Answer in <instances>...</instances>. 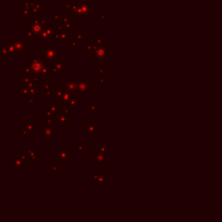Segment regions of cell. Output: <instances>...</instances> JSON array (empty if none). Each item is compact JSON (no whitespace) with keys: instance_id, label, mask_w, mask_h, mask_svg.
<instances>
[{"instance_id":"1","label":"cell","mask_w":222,"mask_h":222,"mask_svg":"<svg viewBox=\"0 0 222 222\" xmlns=\"http://www.w3.org/2000/svg\"><path fill=\"white\" fill-rule=\"evenodd\" d=\"M46 65H48V62L45 61L44 59H40V58H35L30 62L29 66L32 71L34 78L37 79L38 82L40 81L41 74H42L43 70H45Z\"/></svg>"},{"instance_id":"2","label":"cell","mask_w":222,"mask_h":222,"mask_svg":"<svg viewBox=\"0 0 222 222\" xmlns=\"http://www.w3.org/2000/svg\"><path fill=\"white\" fill-rule=\"evenodd\" d=\"M59 85L64 89V91L69 92H74L77 90V77L75 74H69L66 77L63 79L59 83Z\"/></svg>"},{"instance_id":"3","label":"cell","mask_w":222,"mask_h":222,"mask_svg":"<svg viewBox=\"0 0 222 222\" xmlns=\"http://www.w3.org/2000/svg\"><path fill=\"white\" fill-rule=\"evenodd\" d=\"M60 47L59 46H45L44 47V57L43 59L49 62H60L59 61V51Z\"/></svg>"},{"instance_id":"4","label":"cell","mask_w":222,"mask_h":222,"mask_svg":"<svg viewBox=\"0 0 222 222\" xmlns=\"http://www.w3.org/2000/svg\"><path fill=\"white\" fill-rule=\"evenodd\" d=\"M91 58L95 59V62L105 63L107 61V48L106 45L97 46L94 52L90 55Z\"/></svg>"},{"instance_id":"5","label":"cell","mask_w":222,"mask_h":222,"mask_svg":"<svg viewBox=\"0 0 222 222\" xmlns=\"http://www.w3.org/2000/svg\"><path fill=\"white\" fill-rule=\"evenodd\" d=\"M91 5L89 4H84V3H80L79 7L77 9V14L75 16L76 19H81V18H85V19H89L91 18Z\"/></svg>"},{"instance_id":"6","label":"cell","mask_w":222,"mask_h":222,"mask_svg":"<svg viewBox=\"0 0 222 222\" xmlns=\"http://www.w3.org/2000/svg\"><path fill=\"white\" fill-rule=\"evenodd\" d=\"M28 27L30 28V31L33 33L34 38H40V36L42 35V33L45 31V26L43 24H41L38 19H33V22L31 23H28L27 24Z\"/></svg>"},{"instance_id":"7","label":"cell","mask_w":222,"mask_h":222,"mask_svg":"<svg viewBox=\"0 0 222 222\" xmlns=\"http://www.w3.org/2000/svg\"><path fill=\"white\" fill-rule=\"evenodd\" d=\"M77 90L80 94H87L89 95L91 93V83L88 81L86 77H77Z\"/></svg>"},{"instance_id":"8","label":"cell","mask_w":222,"mask_h":222,"mask_svg":"<svg viewBox=\"0 0 222 222\" xmlns=\"http://www.w3.org/2000/svg\"><path fill=\"white\" fill-rule=\"evenodd\" d=\"M79 92L77 90H76L73 93L72 98L70 100V102L68 104H65L63 106V112L65 111H70L71 109H79Z\"/></svg>"},{"instance_id":"9","label":"cell","mask_w":222,"mask_h":222,"mask_svg":"<svg viewBox=\"0 0 222 222\" xmlns=\"http://www.w3.org/2000/svg\"><path fill=\"white\" fill-rule=\"evenodd\" d=\"M11 42L14 44L16 47V51H17V55H24V51L27 50L28 49V42H25L24 39H15L12 38Z\"/></svg>"},{"instance_id":"10","label":"cell","mask_w":222,"mask_h":222,"mask_svg":"<svg viewBox=\"0 0 222 222\" xmlns=\"http://www.w3.org/2000/svg\"><path fill=\"white\" fill-rule=\"evenodd\" d=\"M98 125H95V122L89 121L86 125L83 127V131L84 133L88 134V137H94L95 134L98 133Z\"/></svg>"},{"instance_id":"11","label":"cell","mask_w":222,"mask_h":222,"mask_svg":"<svg viewBox=\"0 0 222 222\" xmlns=\"http://www.w3.org/2000/svg\"><path fill=\"white\" fill-rule=\"evenodd\" d=\"M72 39L71 38V31L67 30L65 28H63V32L58 35L57 37L55 38V41L56 43H68L69 40Z\"/></svg>"},{"instance_id":"12","label":"cell","mask_w":222,"mask_h":222,"mask_svg":"<svg viewBox=\"0 0 222 222\" xmlns=\"http://www.w3.org/2000/svg\"><path fill=\"white\" fill-rule=\"evenodd\" d=\"M75 92V91H74ZM74 92H69V91H65L64 95L60 97V98H55V102L58 105V106H63L65 104H68L71 98H72V95H73V93Z\"/></svg>"},{"instance_id":"13","label":"cell","mask_w":222,"mask_h":222,"mask_svg":"<svg viewBox=\"0 0 222 222\" xmlns=\"http://www.w3.org/2000/svg\"><path fill=\"white\" fill-rule=\"evenodd\" d=\"M39 135L40 137H43L45 141H51V139L55 136L54 130L51 129L44 128L39 130Z\"/></svg>"},{"instance_id":"14","label":"cell","mask_w":222,"mask_h":222,"mask_svg":"<svg viewBox=\"0 0 222 222\" xmlns=\"http://www.w3.org/2000/svg\"><path fill=\"white\" fill-rule=\"evenodd\" d=\"M71 120V114L70 111H65L63 114H60L57 122L61 126H65L68 124V122Z\"/></svg>"},{"instance_id":"15","label":"cell","mask_w":222,"mask_h":222,"mask_svg":"<svg viewBox=\"0 0 222 222\" xmlns=\"http://www.w3.org/2000/svg\"><path fill=\"white\" fill-rule=\"evenodd\" d=\"M60 106H58L55 102H47V109L53 113V115L55 116L56 121L58 120V117L60 116V113H59V108Z\"/></svg>"},{"instance_id":"16","label":"cell","mask_w":222,"mask_h":222,"mask_svg":"<svg viewBox=\"0 0 222 222\" xmlns=\"http://www.w3.org/2000/svg\"><path fill=\"white\" fill-rule=\"evenodd\" d=\"M51 69L53 74H63V62H52L51 63Z\"/></svg>"},{"instance_id":"17","label":"cell","mask_w":222,"mask_h":222,"mask_svg":"<svg viewBox=\"0 0 222 222\" xmlns=\"http://www.w3.org/2000/svg\"><path fill=\"white\" fill-rule=\"evenodd\" d=\"M20 12H19V17L21 19H31L32 18V12L30 8L25 7L24 5L20 7Z\"/></svg>"},{"instance_id":"18","label":"cell","mask_w":222,"mask_h":222,"mask_svg":"<svg viewBox=\"0 0 222 222\" xmlns=\"http://www.w3.org/2000/svg\"><path fill=\"white\" fill-rule=\"evenodd\" d=\"M56 157L59 160H67L70 159V149H57L56 150Z\"/></svg>"},{"instance_id":"19","label":"cell","mask_w":222,"mask_h":222,"mask_svg":"<svg viewBox=\"0 0 222 222\" xmlns=\"http://www.w3.org/2000/svg\"><path fill=\"white\" fill-rule=\"evenodd\" d=\"M87 113L88 114H98L99 113V102H92L87 106Z\"/></svg>"},{"instance_id":"20","label":"cell","mask_w":222,"mask_h":222,"mask_svg":"<svg viewBox=\"0 0 222 222\" xmlns=\"http://www.w3.org/2000/svg\"><path fill=\"white\" fill-rule=\"evenodd\" d=\"M0 57L1 58H16V55H13L7 48L3 46L0 49Z\"/></svg>"},{"instance_id":"21","label":"cell","mask_w":222,"mask_h":222,"mask_svg":"<svg viewBox=\"0 0 222 222\" xmlns=\"http://www.w3.org/2000/svg\"><path fill=\"white\" fill-rule=\"evenodd\" d=\"M44 128H48L51 129H55L56 128V121L52 118H44Z\"/></svg>"},{"instance_id":"22","label":"cell","mask_w":222,"mask_h":222,"mask_svg":"<svg viewBox=\"0 0 222 222\" xmlns=\"http://www.w3.org/2000/svg\"><path fill=\"white\" fill-rule=\"evenodd\" d=\"M96 47H97V45H95V42H88L87 45L83 47V49L85 50L89 55H91L94 52V50L96 49Z\"/></svg>"},{"instance_id":"23","label":"cell","mask_w":222,"mask_h":222,"mask_svg":"<svg viewBox=\"0 0 222 222\" xmlns=\"http://www.w3.org/2000/svg\"><path fill=\"white\" fill-rule=\"evenodd\" d=\"M35 125H36V122L34 121H30V122H24V129H27L29 132L31 133H35L36 130H35Z\"/></svg>"},{"instance_id":"24","label":"cell","mask_w":222,"mask_h":222,"mask_svg":"<svg viewBox=\"0 0 222 222\" xmlns=\"http://www.w3.org/2000/svg\"><path fill=\"white\" fill-rule=\"evenodd\" d=\"M20 97L22 98H31V94H30V89L28 87H26L25 85H22L20 86Z\"/></svg>"},{"instance_id":"25","label":"cell","mask_w":222,"mask_h":222,"mask_svg":"<svg viewBox=\"0 0 222 222\" xmlns=\"http://www.w3.org/2000/svg\"><path fill=\"white\" fill-rule=\"evenodd\" d=\"M52 69L51 66L46 65L45 70H43L42 74H41V78H51L52 77Z\"/></svg>"},{"instance_id":"26","label":"cell","mask_w":222,"mask_h":222,"mask_svg":"<svg viewBox=\"0 0 222 222\" xmlns=\"http://www.w3.org/2000/svg\"><path fill=\"white\" fill-rule=\"evenodd\" d=\"M70 19H71V15H66V16L61 15V19H60V22H59V26L63 28L65 25H67L68 24L70 23Z\"/></svg>"},{"instance_id":"27","label":"cell","mask_w":222,"mask_h":222,"mask_svg":"<svg viewBox=\"0 0 222 222\" xmlns=\"http://www.w3.org/2000/svg\"><path fill=\"white\" fill-rule=\"evenodd\" d=\"M75 38H76V39L77 40L78 43H82V42H84V40L85 38H88V35L84 34V31H75Z\"/></svg>"},{"instance_id":"28","label":"cell","mask_w":222,"mask_h":222,"mask_svg":"<svg viewBox=\"0 0 222 222\" xmlns=\"http://www.w3.org/2000/svg\"><path fill=\"white\" fill-rule=\"evenodd\" d=\"M20 70L24 71V77H30V78H34L32 71L30 68V66H24V67H20Z\"/></svg>"},{"instance_id":"29","label":"cell","mask_w":222,"mask_h":222,"mask_svg":"<svg viewBox=\"0 0 222 222\" xmlns=\"http://www.w3.org/2000/svg\"><path fill=\"white\" fill-rule=\"evenodd\" d=\"M52 39L53 38L46 31H44L39 38V42L40 43H50L52 41Z\"/></svg>"},{"instance_id":"30","label":"cell","mask_w":222,"mask_h":222,"mask_svg":"<svg viewBox=\"0 0 222 222\" xmlns=\"http://www.w3.org/2000/svg\"><path fill=\"white\" fill-rule=\"evenodd\" d=\"M3 46L5 48H7L13 55H16L17 56V51H16V47L14 44L12 42H4L3 43Z\"/></svg>"},{"instance_id":"31","label":"cell","mask_w":222,"mask_h":222,"mask_svg":"<svg viewBox=\"0 0 222 222\" xmlns=\"http://www.w3.org/2000/svg\"><path fill=\"white\" fill-rule=\"evenodd\" d=\"M24 38L25 40H27L28 43H31L32 40H33V38H34L33 33L29 30V31H24Z\"/></svg>"},{"instance_id":"32","label":"cell","mask_w":222,"mask_h":222,"mask_svg":"<svg viewBox=\"0 0 222 222\" xmlns=\"http://www.w3.org/2000/svg\"><path fill=\"white\" fill-rule=\"evenodd\" d=\"M61 19V15L58 10H56L52 16H51V23L52 24H59Z\"/></svg>"},{"instance_id":"33","label":"cell","mask_w":222,"mask_h":222,"mask_svg":"<svg viewBox=\"0 0 222 222\" xmlns=\"http://www.w3.org/2000/svg\"><path fill=\"white\" fill-rule=\"evenodd\" d=\"M78 42H77V40L76 39V38H72V39H70L68 43H67V46L71 49V50H75L76 49V48L78 46Z\"/></svg>"},{"instance_id":"34","label":"cell","mask_w":222,"mask_h":222,"mask_svg":"<svg viewBox=\"0 0 222 222\" xmlns=\"http://www.w3.org/2000/svg\"><path fill=\"white\" fill-rule=\"evenodd\" d=\"M55 92H56V98H60V97H62L63 95H64V93H65V91H64V89H63L60 85H57V86H56V88H55Z\"/></svg>"},{"instance_id":"35","label":"cell","mask_w":222,"mask_h":222,"mask_svg":"<svg viewBox=\"0 0 222 222\" xmlns=\"http://www.w3.org/2000/svg\"><path fill=\"white\" fill-rule=\"evenodd\" d=\"M43 116H44V118H52V119H54V120L56 122V119L55 116H54L53 113L50 112L48 109L43 110Z\"/></svg>"},{"instance_id":"36","label":"cell","mask_w":222,"mask_h":222,"mask_svg":"<svg viewBox=\"0 0 222 222\" xmlns=\"http://www.w3.org/2000/svg\"><path fill=\"white\" fill-rule=\"evenodd\" d=\"M79 3H71V8H70V15L71 16H76L77 9L79 7Z\"/></svg>"},{"instance_id":"37","label":"cell","mask_w":222,"mask_h":222,"mask_svg":"<svg viewBox=\"0 0 222 222\" xmlns=\"http://www.w3.org/2000/svg\"><path fill=\"white\" fill-rule=\"evenodd\" d=\"M40 93V87L39 86H36L34 88H31L30 89V94H31V97H34L35 95H38Z\"/></svg>"},{"instance_id":"38","label":"cell","mask_w":222,"mask_h":222,"mask_svg":"<svg viewBox=\"0 0 222 222\" xmlns=\"http://www.w3.org/2000/svg\"><path fill=\"white\" fill-rule=\"evenodd\" d=\"M80 151H84V152L87 151V147L85 145H83L82 141H79V145L76 146V152H80Z\"/></svg>"},{"instance_id":"39","label":"cell","mask_w":222,"mask_h":222,"mask_svg":"<svg viewBox=\"0 0 222 222\" xmlns=\"http://www.w3.org/2000/svg\"><path fill=\"white\" fill-rule=\"evenodd\" d=\"M35 1L36 0H24V6L27 7V8H33L34 7V3H35Z\"/></svg>"},{"instance_id":"40","label":"cell","mask_w":222,"mask_h":222,"mask_svg":"<svg viewBox=\"0 0 222 222\" xmlns=\"http://www.w3.org/2000/svg\"><path fill=\"white\" fill-rule=\"evenodd\" d=\"M34 7H36L37 9H38L40 11H43V10H44V3L36 0V1H35V3H34Z\"/></svg>"},{"instance_id":"41","label":"cell","mask_w":222,"mask_h":222,"mask_svg":"<svg viewBox=\"0 0 222 222\" xmlns=\"http://www.w3.org/2000/svg\"><path fill=\"white\" fill-rule=\"evenodd\" d=\"M63 28H65V29H67V30H70V31H75V29H76V24H75V23H70V24H68L67 25H65Z\"/></svg>"},{"instance_id":"42","label":"cell","mask_w":222,"mask_h":222,"mask_svg":"<svg viewBox=\"0 0 222 222\" xmlns=\"http://www.w3.org/2000/svg\"><path fill=\"white\" fill-rule=\"evenodd\" d=\"M98 85L99 86H106L107 85V79L105 77H102L98 81Z\"/></svg>"},{"instance_id":"43","label":"cell","mask_w":222,"mask_h":222,"mask_svg":"<svg viewBox=\"0 0 222 222\" xmlns=\"http://www.w3.org/2000/svg\"><path fill=\"white\" fill-rule=\"evenodd\" d=\"M70 8H71V3H63V11L70 10Z\"/></svg>"},{"instance_id":"44","label":"cell","mask_w":222,"mask_h":222,"mask_svg":"<svg viewBox=\"0 0 222 222\" xmlns=\"http://www.w3.org/2000/svg\"><path fill=\"white\" fill-rule=\"evenodd\" d=\"M98 72H99L100 75L106 74L107 73V68L105 66H100V67H98Z\"/></svg>"},{"instance_id":"45","label":"cell","mask_w":222,"mask_h":222,"mask_svg":"<svg viewBox=\"0 0 222 222\" xmlns=\"http://www.w3.org/2000/svg\"><path fill=\"white\" fill-rule=\"evenodd\" d=\"M27 104H28L29 106H35V105H36V98H35V97H31V98H29Z\"/></svg>"},{"instance_id":"46","label":"cell","mask_w":222,"mask_h":222,"mask_svg":"<svg viewBox=\"0 0 222 222\" xmlns=\"http://www.w3.org/2000/svg\"><path fill=\"white\" fill-rule=\"evenodd\" d=\"M95 45H97V46H103V45H106V43H105L102 39H101V38L95 39Z\"/></svg>"},{"instance_id":"47","label":"cell","mask_w":222,"mask_h":222,"mask_svg":"<svg viewBox=\"0 0 222 222\" xmlns=\"http://www.w3.org/2000/svg\"><path fill=\"white\" fill-rule=\"evenodd\" d=\"M51 85H52L51 82H46V83H44L43 87L45 90H49V89H51Z\"/></svg>"},{"instance_id":"48","label":"cell","mask_w":222,"mask_h":222,"mask_svg":"<svg viewBox=\"0 0 222 222\" xmlns=\"http://www.w3.org/2000/svg\"><path fill=\"white\" fill-rule=\"evenodd\" d=\"M51 91H52V89H49V90H45V93H44V95H43L44 98L51 97Z\"/></svg>"},{"instance_id":"49","label":"cell","mask_w":222,"mask_h":222,"mask_svg":"<svg viewBox=\"0 0 222 222\" xmlns=\"http://www.w3.org/2000/svg\"><path fill=\"white\" fill-rule=\"evenodd\" d=\"M31 12H32V15H38L41 11L38 10V9H37L36 7H33V8H31Z\"/></svg>"},{"instance_id":"50","label":"cell","mask_w":222,"mask_h":222,"mask_svg":"<svg viewBox=\"0 0 222 222\" xmlns=\"http://www.w3.org/2000/svg\"><path fill=\"white\" fill-rule=\"evenodd\" d=\"M28 130L27 129H21L20 130V136L21 137H24V136H26L27 134H28Z\"/></svg>"},{"instance_id":"51","label":"cell","mask_w":222,"mask_h":222,"mask_svg":"<svg viewBox=\"0 0 222 222\" xmlns=\"http://www.w3.org/2000/svg\"><path fill=\"white\" fill-rule=\"evenodd\" d=\"M78 3H84V4H89V5H91V0H78Z\"/></svg>"},{"instance_id":"52","label":"cell","mask_w":222,"mask_h":222,"mask_svg":"<svg viewBox=\"0 0 222 222\" xmlns=\"http://www.w3.org/2000/svg\"><path fill=\"white\" fill-rule=\"evenodd\" d=\"M38 22H39L41 24H43L44 26H45V25L47 24V23H48L47 20H46V19H44V18H39V19H38Z\"/></svg>"},{"instance_id":"53","label":"cell","mask_w":222,"mask_h":222,"mask_svg":"<svg viewBox=\"0 0 222 222\" xmlns=\"http://www.w3.org/2000/svg\"><path fill=\"white\" fill-rule=\"evenodd\" d=\"M100 17H101V19L102 20V23H106L107 22V15H100Z\"/></svg>"},{"instance_id":"54","label":"cell","mask_w":222,"mask_h":222,"mask_svg":"<svg viewBox=\"0 0 222 222\" xmlns=\"http://www.w3.org/2000/svg\"><path fill=\"white\" fill-rule=\"evenodd\" d=\"M95 39H97V38H99V35H98V34H95Z\"/></svg>"},{"instance_id":"55","label":"cell","mask_w":222,"mask_h":222,"mask_svg":"<svg viewBox=\"0 0 222 222\" xmlns=\"http://www.w3.org/2000/svg\"><path fill=\"white\" fill-rule=\"evenodd\" d=\"M59 2H60L61 3H63V0H59Z\"/></svg>"},{"instance_id":"56","label":"cell","mask_w":222,"mask_h":222,"mask_svg":"<svg viewBox=\"0 0 222 222\" xmlns=\"http://www.w3.org/2000/svg\"><path fill=\"white\" fill-rule=\"evenodd\" d=\"M37 1H39V2H44V0H37Z\"/></svg>"}]
</instances>
